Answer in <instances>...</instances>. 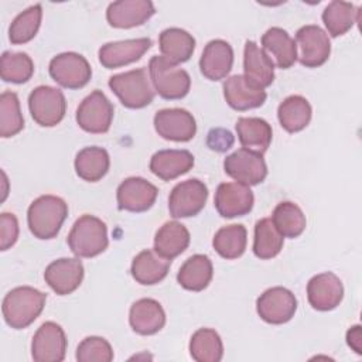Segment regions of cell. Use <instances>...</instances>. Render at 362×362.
<instances>
[{
  "instance_id": "1",
  "label": "cell",
  "mask_w": 362,
  "mask_h": 362,
  "mask_svg": "<svg viewBox=\"0 0 362 362\" xmlns=\"http://www.w3.org/2000/svg\"><path fill=\"white\" fill-rule=\"evenodd\" d=\"M47 294L30 287L21 286L8 291L3 300L1 311L4 321L14 329H23L31 325L42 313Z\"/></svg>"
},
{
  "instance_id": "2",
  "label": "cell",
  "mask_w": 362,
  "mask_h": 362,
  "mask_svg": "<svg viewBox=\"0 0 362 362\" xmlns=\"http://www.w3.org/2000/svg\"><path fill=\"white\" fill-rule=\"evenodd\" d=\"M66 216V202L55 195L38 197L27 211V222L31 233L42 240L55 238Z\"/></svg>"
},
{
  "instance_id": "3",
  "label": "cell",
  "mask_w": 362,
  "mask_h": 362,
  "mask_svg": "<svg viewBox=\"0 0 362 362\" xmlns=\"http://www.w3.org/2000/svg\"><path fill=\"white\" fill-rule=\"evenodd\" d=\"M66 242L76 257H95L105 252L109 245L106 223L85 214L75 221Z\"/></svg>"
},
{
  "instance_id": "4",
  "label": "cell",
  "mask_w": 362,
  "mask_h": 362,
  "mask_svg": "<svg viewBox=\"0 0 362 362\" xmlns=\"http://www.w3.org/2000/svg\"><path fill=\"white\" fill-rule=\"evenodd\" d=\"M148 74L154 90L167 100L182 99L191 88L189 74L165 59L163 55H154L148 62Z\"/></svg>"
},
{
  "instance_id": "5",
  "label": "cell",
  "mask_w": 362,
  "mask_h": 362,
  "mask_svg": "<svg viewBox=\"0 0 362 362\" xmlns=\"http://www.w3.org/2000/svg\"><path fill=\"white\" fill-rule=\"evenodd\" d=\"M109 88L119 98L122 105L129 109L146 107L154 99V90L144 68H137L110 76Z\"/></svg>"
},
{
  "instance_id": "6",
  "label": "cell",
  "mask_w": 362,
  "mask_h": 362,
  "mask_svg": "<svg viewBox=\"0 0 362 362\" xmlns=\"http://www.w3.org/2000/svg\"><path fill=\"white\" fill-rule=\"evenodd\" d=\"M28 109L35 123L42 127L57 126L65 116L66 100L61 89L41 85L31 90Z\"/></svg>"
},
{
  "instance_id": "7",
  "label": "cell",
  "mask_w": 362,
  "mask_h": 362,
  "mask_svg": "<svg viewBox=\"0 0 362 362\" xmlns=\"http://www.w3.org/2000/svg\"><path fill=\"white\" fill-rule=\"evenodd\" d=\"M113 112V105L106 95L102 90L95 89L78 106L76 123L88 133H106L110 129Z\"/></svg>"
},
{
  "instance_id": "8",
  "label": "cell",
  "mask_w": 362,
  "mask_h": 362,
  "mask_svg": "<svg viewBox=\"0 0 362 362\" xmlns=\"http://www.w3.org/2000/svg\"><path fill=\"white\" fill-rule=\"evenodd\" d=\"M51 78L64 88H83L92 76V68L88 59L78 52H62L49 61Z\"/></svg>"
},
{
  "instance_id": "9",
  "label": "cell",
  "mask_w": 362,
  "mask_h": 362,
  "mask_svg": "<svg viewBox=\"0 0 362 362\" xmlns=\"http://www.w3.org/2000/svg\"><path fill=\"white\" fill-rule=\"evenodd\" d=\"M225 173L236 182L245 185H257L267 175V165L263 154L247 148H238L223 160Z\"/></svg>"
},
{
  "instance_id": "10",
  "label": "cell",
  "mask_w": 362,
  "mask_h": 362,
  "mask_svg": "<svg viewBox=\"0 0 362 362\" xmlns=\"http://www.w3.org/2000/svg\"><path fill=\"white\" fill-rule=\"evenodd\" d=\"M296 45L300 48L297 59L305 68L324 65L331 54L328 34L315 24L303 25L296 33Z\"/></svg>"
},
{
  "instance_id": "11",
  "label": "cell",
  "mask_w": 362,
  "mask_h": 362,
  "mask_svg": "<svg viewBox=\"0 0 362 362\" xmlns=\"http://www.w3.org/2000/svg\"><path fill=\"white\" fill-rule=\"evenodd\" d=\"M208 198V187L197 180L191 178L178 182L170 192L168 209L173 218H189L202 211Z\"/></svg>"
},
{
  "instance_id": "12",
  "label": "cell",
  "mask_w": 362,
  "mask_h": 362,
  "mask_svg": "<svg viewBox=\"0 0 362 362\" xmlns=\"http://www.w3.org/2000/svg\"><path fill=\"white\" fill-rule=\"evenodd\" d=\"M259 317L269 324L288 322L297 311V298L286 287H272L263 291L256 301Z\"/></svg>"
},
{
  "instance_id": "13",
  "label": "cell",
  "mask_w": 362,
  "mask_h": 362,
  "mask_svg": "<svg viewBox=\"0 0 362 362\" xmlns=\"http://www.w3.org/2000/svg\"><path fill=\"white\" fill-rule=\"evenodd\" d=\"M66 352V337L61 325L44 322L33 337L31 356L35 362H61Z\"/></svg>"
},
{
  "instance_id": "14",
  "label": "cell",
  "mask_w": 362,
  "mask_h": 362,
  "mask_svg": "<svg viewBox=\"0 0 362 362\" xmlns=\"http://www.w3.org/2000/svg\"><path fill=\"white\" fill-rule=\"evenodd\" d=\"M158 189L141 177H129L120 182L116 191L117 208L129 212H144L153 206Z\"/></svg>"
},
{
  "instance_id": "15",
  "label": "cell",
  "mask_w": 362,
  "mask_h": 362,
  "mask_svg": "<svg viewBox=\"0 0 362 362\" xmlns=\"http://www.w3.org/2000/svg\"><path fill=\"white\" fill-rule=\"evenodd\" d=\"M154 129L165 140L189 141L197 133V122L185 109H161L154 115Z\"/></svg>"
},
{
  "instance_id": "16",
  "label": "cell",
  "mask_w": 362,
  "mask_h": 362,
  "mask_svg": "<svg viewBox=\"0 0 362 362\" xmlns=\"http://www.w3.org/2000/svg\"><path fill=\"white\" fill-rule=\"evenodd\" d=\"M214 204L221 216L236 218L252 211L255 197L249 185L240 182H222L216 188Z\"/></svg>"
},
{
  "instance_id": "17",
  "label": "cell",
  "mask_w": 362,
  "mask_h": 362,
  "mask_svg": "<svg viewBox=\"0 0 362 362\" xmlns=\"http://www.w3.org/2000/svg\"><path fill=\"white\" fill-rule=\"evenodd\" d=\"M83 274L85 270L79 257H62L47 266L44 279L58 296H66L81 286Z\"/></svg>"
},
{
  "instance_id": "18",
  "label": "cell",
  "mask_w": 362,
  "mask_h": 362,
  "mask_svg": "<svg viewBox=\"0 0 362 362\" xmlns=\"http://www.w3.org/2000/svg\"><path fill=\"white\" fill-rule=\"evenodd\" d=\"M344 297V286L338 276L331 272L320 273L310 279L307 284V298L310 305L318 311H329L339 305Z\"/></svg>"
},
{
  "instance_id": "19",
  "label": "cell",
  "mask_w": 362,
  "mask_h": 362,
  "mask_svg": "<svg viewBox=\"0 0 362 362\" xmlns=\"http://www.w3.org/2000/svg\"><path fill=\"white\" fill-rule=\"evenodd\" d=\"M151 47L150 38H133L107 42L99 48V62L107 68H120L139 61Z\"/></svg>"
},
{
  "instance_id": "20",
  "label": "cell",
  "mask_w": 362,
  "mask_h": 362,
  "mask_svg": "<svg viewBox=\"0 0 362 362\" xmlns=\"http://www.w3.org/2000/svg\"><path fill=\"white\" fill-rule=\"evenodd\" d=\"M154 13L150 0H119L109 4L106 20L115 28H133L144 24Z\"/></svg>"
},
{
  "instance_id": "21",
  "label": "cell",
  "mask_w": 362,
  "mask_h": 362,
  "mask_svg": "<svg viewBox=\"0 0 362 362\" xmlns=\"http://www.w3.org/2000/svg\"><path fill=\"white\" fill-rule=\"evenodd\" d=\"M243 71L245 79L259 89L270 86L274 81V62L255 41L245 42Z\"/></svg>"
},
{
  "instance_id": "22",
  "label": "cell",
  "mask_w": 362,
  "mask_h": 362,
  "mask_svg": "<svg viewBox=\"0 0 362 362\" xmlns=\"http://www.w3.org/2000/svg\"><path fill=\"white\" fill-rule=\"evenodd\" d=\"M233 65V49L223 40L209 41L199 58L201 74L209 81H221L228 76Z\"/></svg>"
},
{
  "instance_id": "23",
  "label": "cell",
  "mask_w": 362,
  "mask_h": 362,
  "mask_svg": "<svg viewBox=\"0 0 362 362\" xmlns=\"http://www.w3.org/2000/svg\"><path fill=\"white\" fill-rule=\"evenodd\" d=\"M223 96L226 103L239 112L259 107L267 98L264 89L255 88L243 75H232L226 78L223 82Z\"/></svg>"
},
{
  "instance_id": "24",
  "label": "cell",
  "mask_w": 362,
  "mask_h": 362,
  "mask_svg": "<svg viewBox=\"0 0 362 362\" xmlns=\"http://www.w3.org/2000/svg\"><path fill=\"white\" fill-rule=\"evenodd\" d=\"M129 324L140 335H153L165 324V313L161 304L153 298L134 301L129 311Z\"/></svg>"
},
{
  "instance_id": "25",
  "label": "cell",
  "mask_w": 362,
  "mask_h": 362,
  "mask_svg": "<svg viewBox=\"0 0 362 362\" xmlns=\"http://www.w3.org/2000/svg\"><path fill=\"white\" fill-rule=\"evenodd\" d=\"M194 167V156L188 150H160L151 156L150 171L163 181L187 174Z\"/></svg>"
},
{
  "instance_id": "26",
  "label": "cell",
  "mask_w": 362,
  "mask_h": 362,
  "mask_svg": "<svg viewBox=\"0 0 362 362\" xmlns=\"http://www.w3.org/2000/svg\"><path fill=\"white\" fill-rule=\"evenodd\" d=\"M262 49L272 58L281 69H288L297 61V45L290 34L280 28L272 27L262 35Z\"/></svg>"
},
{
  "instance_id": "27",
  "label": "cell",
  "mask_w": 362,
  "mask_h": 362,
  "mask_svg": "<svg viewBox=\"0 0 362 362\" xmlns=\"http://www.w3.org/2000/svg\"><path fill=\"white\" fill-rule=\"evenodd\" d=\"M171 260L161 257L156 250H141L132 262V276L143 286H153L160 283L168 274Z\"/></svg>"
},
{
  "instance_id": "28",
  "label": "cell",
  "mask_w": 362,
  "mask_h": 362,
  "mask_svg": "<svg viewBox=\"0 0 362 362\" xmlns=\"http://www.w3.org/2000/svg\"><path fill=\"white\" fill-rule=\"evenodd\" d=\"M238 139L243 148L263 154L273 137L272 126L262 117H239L236 122Z\"/></svg>"
},
{
  "instance_id": "29",
  "label": "cell",
  "mask_w": 362,
  "mask_h": 362,
  "mask_svg": "<svg viewBox=\"0 0 362 362\" xmlns=\"http://www.w3.org/2000/svg\"><path fill=\"white\" fill-rule=\"evenodd\" d=\"M189 239V232L182 223L168 221L156 232L154 250L161 257L171 260L188 247Z\"/></svg>"
},
{
  "instance_id": "30",
  "label": "cell",
  "mask_w": 362,
  "mask_h": 362,
  "mask_svg": "<svg viewBox=\"0 0 362 362\" xmlns=\"http://www.w3.org/2000/svg\"><path fill=\"white\" fill-rule=\"evenodd\" d=\"M158 45L163 57L177 65L188 61L192 57L195 49V38L182 28L171 27L161 31Z\"/></svg>"
},
{
  "instance_id": "31",
  "label": "cell",
  "mask_w": 362,
  "mask_h": 362,
  "mask_svg": "<svg viewBox=\"0 0 362 362\" xmlns=\"http://www.w3.org/2000/svg\"><path fill=\"white\" fill-rule=\"evenodd\" d=\"M214 267L206 255H194L180 267L177 280L180 286L189 291H202L212 280Z\"/></svg>"
},
{
  "instance_id": "32",
  "label": "cell",
  "mask_w": 362,
  "mask_h": 362,
  "mask_svg": "<svg viewBox=\"0 0 362 362\" xmlns=\"http://www.w3.org/2000/svg\"><path fill=\"white\" fill-rule=\"evenodd\" d=\"M311 105L301 95H291L286 98L277 109L279 122L288 133H297L305 129L311 120Z\"/></svg>"
},
{
  "instance_id": "33",
  "label": "cell",
  "mask_w": 362,
  "mask_h": 362,
  "mask_svg": "<svg viewBox=\"0 0 362 362\" xmlns=\"http://www.w3.org/2000/svg\"><path fill=\"white\" fill-rule=\"evenodd\" d=\"M110 167V158L105 148L98 146L85 147L75 157V171L79 178L96 182L102 180Z\"/></svg>"
},
{
  "instance_id": "34",
  "label": "cell",
  "mask_w": 362,
  "mask_h": 362,
  "mask_svg": "<svg viewBox=\"0 0 362 362\" xmlns=\"http://www.w3.org/2000/svg\"><path fill=\"white\" fill-rule=\"evenodd\" d=\"M322 23L331 37H339L348 33L359 20V10L352 3L334 0L322 11Z\"/></svg>"
},
{
  "instance_id": "35",
  "label": "cell",
  "mask_w": 362,
  "mask_h": 362,
  "mask_svg": "<svg viewBox=\"0 0 362 362\" xmlns=\"http://www.w3.org/2000/svg\"><path fill=\"white\" fill-rule=\"evenodd\" d=\"M246 243L247 230L240 223L226 225L221 228L212 239V246L216 253L228 260L240 257L245 253Z\"/></svg>"
},
{
  "instance_id": "36",
  "label": "cell",
  "mask_w": 362,
  "mask_h": 362,
  "mask_svg": "<svg viewBox=\"0 0 362 362\" xmlns=\"http://www.w3.org/2000/svg\"><path fill=\"white\" fill-rule=\"evenodd\" d=\"M189 354L197 362H219L223 356V344L212 328L197 329L189 339Z\"/></svg>"
},
{
  "instance_id": "37",
  "label": "cell",
  "mask_w": 362,
  "mask_h": 362,
  "mask_svg": "<svg viewBox=\"0 0 362 362\" xmlns=\"http://www.w3.org/2000/svg\"><path fill=\"white\" fill-rule=\"evenodd\" d=\"M284 238L276 229L272 218H263L255 225L253 253L256 257L267 260L276 257L283 249Z\"/></svg>"
},
{
  "instance_id": "38",
  "label": "cell",
  "mask_w": 362,
  "mask_h": 362,
  "mask_svg": "<svg viewBox=\"0 0 362 362\" xmlns=\"http://www.w3.org/2000/svg\"><path fill=\"white\" fill-rule=\"evenodd\" d=\"M272 221L283 238L300 236L307 225L305 215L301 208L290 201L277 204L273 211Z\"/></svg>"
},
{
  "instance_id": "39",
  "label": "cell",
  "mask_w": 362,
  "mask_h": 362,
  "mask_svg": "<svg viewBox=\"0 0 362 362\" xmlns=\"http://www.w3.org/2000/svg\"><path fill=\"white\" fill-rule=\"evenodd\" d=\"M42 7L34 4L21 11L8 27V40L11 44H25L31 41L41 25Z\"/></svg>"
},
{
  "instance_id": "40",
  "label": "cell",
  "mask_w": 362,
  "mask_h": 362,
  "mask_svg": "<svg viewBox=\"0 0 362 362\" xmlns=\"http://www.w3.org/2000/svg\"><path fill=\"white\" fill-rule=\"evenodd\" d=\"M34 74V62L25 52L6 51L0 59V75L4 82L24 83Z\"/></svg>"
},
{
  "instance_id": "41",
  "label": "cell",
  "mask_w": 362,
  "mask_h": 362,
  "mask_svg": "<svg viewBox=\"0 0 362 362\" xmlns=\"http://www.w3.org/2000/svg\"><path fill=\"white\" fill-rule=\"evenodd\" d=\"M24 129V117L17 93L6 90L0 96V136L13 137Z\"/></svg>"
},
{
  "instance_id": "42",
  "label": "cell",
  "mask_w": 362,
  "mask_h": 362,
  "mask_svg": "<svg viewBox=\"0 0 362 362\" xmlns=\"http://www.w3.org/2000/svg\"><path fill=\"white\" fill-rule=\"evenodd\" d=\"M76 361L79 362H110L113 349L102 337H86L76 348Z\"/></svg>"
},
{
  "instance_id": "43",
  "label": "cell",
  "mask_w": 362,
  "mask_h": 362,
  "mask_svg": "<svg viewBox=\"0 0 362 362\" xmlns=\"http://www.w3.org/2000/svg\"><path fill=\"white\" fill-rule=\"evenodd\" d=\"M18 238V221L16 215L3 212L0 215V249L7 250Z\"/></svg>"
},
{
  "instance_id": "44",
  "label": "cell",
  "mask_w": 362,
  "mask_h": 362,
  "mask_svg": "<svg viewBox=\"0 0 362 362\" xmlns=\"http://www.w3.org/2000/svg\"><path fill=\"white\" fill-rule=\"evenodd\" d=\"M206 144L211 150H215L218 153H223V151L229 150L233 146V136L229 130L212 129L208 133Z\"/></svg>"
},
{
  "instance_id": "45",
  "label": "cell",
  "mask_w": 362,
  "mask_h": 362,
  "mask_svg": "<svg viewBox=\"0 0 362 362\" xmlns=\"http://www.w3.org/2000/svg\"><path fill=\"white\" fill-rule=\"evenodd\" d=\"M346 344L358 354H362V335H361V325H354L346 332Z\"/></svg>"
}]
</instances>
